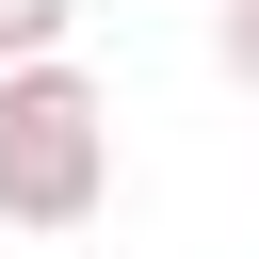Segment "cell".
<instances>
[{"instance_id":"cell-1","label":"cell","mask_w":259,"mask_h":259,"mask_svg":"<svg viewBox=\"0 0 259 259\" xmlns=\"http://www.w3.org/2000/svg\"><path fill=\"white\" fill-rule=\"evenodd\" d=\"M97 194H113V97H97V65H0V227H32V243H65V227H97Z\"/></svg>"},{"instance_id":"cell-2","label":"cell","mask_w":259,"mask_h":259,"mask_svg":"<svg viewBox=\"0 0 259 259\" xmlns=\"http://www.w3.org/2000/svg\"><path fill=\"white\" fill-rule=\"evenodd\" d=\"M65 32H81V0H0V65H49Z\"/></svg>"},{"instance_id":"cell-3","label":"cell","mask_w":259,"mask_h":259,"mask_svg":"<svg viewBox=\"0 0 259 259\" xmlns=\"http://www.w3.org/2000/svg\"><path fill=\"white\" fill-rule=\"evenodd\" d=\"M210 65H227V81L259 97V0H210Z\"/></svg>"}]
</instances>
